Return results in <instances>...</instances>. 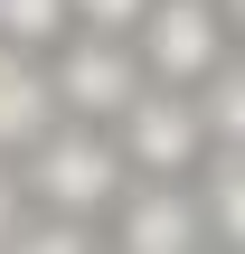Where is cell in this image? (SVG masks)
<instances>
[{"label": "cell", "mask_w": 245, "mask_h": 254, "mask_svg": "<svg viewBox=\"0 0 245 254\" xmlns=\"http://www.w3.org/2000/svg\"><path fill=\"white\" fill-rule=\"evenodd\" d=\"M19 179H28V207L104 226V217H113V198L132 189V151H123V132H113V123L57 113V123L19 151Z\"/></svg>", "instance_id": "6da1fadb"}, {"label": "cell", "mask_w": 245, "mask_h": 254, "mask_svg": "<svg viewBox=\"0 0 245 254\" xmlns=\"http://www.w3.org/2000/svg\"><path fill=\"white\" fill-rule=\"evenodd\" d=\"M104 245H123V254L217 245L208 198H198V170H189V179H170V170H132V189H123V198H113V217H104Z\"/></svg>", "instance_id": "7a4b0ae2"}, {"label": "cell", "mask_w": 245, "mask_h": 254, "mask_svg": "<svg viewBox=\"0 0 245 254\" xmlns=\"http://www.w3.org/2000/svg\"><path fill=\"white\" fill-rule=\"evenodd\" d=\"M47 66H57V104H66V113H85V123H123V113H132V94L151 85L142 47H132V38H113V28H76V38H57V47H47Z\"/></svg>", "instance_id": "3957f363"}, {"label": "cell", "mask_w": 245, "mask_h": 254, "mask_svg": "<svg viewBox=\"0 0 245 254\" xmlns=\"http://www.w3.org/2000/svg\"><path fill=\"white\" fill-rule=\"evenodd\" d=\"M123 132V151H132V170H170V179H189L208 151H217V132H208V104H198V85H142L132 94V113L113 123Z\"/></svg>", "instance_id": "277c9868"}, {"label": "cell", "mask_w": 245, "mask_h": 254, "mask_svg": "<svg viewBox=\"0 0 245 254\" xmlns=\"http://www.w3.org/2000/svg\"><path fill=\"white\" fill-rule=\"evenodd\" d=\"M132 47H142V66L161 85H208L236 57V28H227L217 0H151V19L132 28Z\"/></svg>", "instance_id": "5b68a950"}, {"label": "cell", "mask_w": 245, "mask_h": 254, "mask_svg": "<svg viewBox=\"0 0 245 254\" xmlns=\"http://www.w3.org/2000/svg\"><path fill=\"white\" fill-rule=\"evenodd\" d=\"M57 113H66V104H57V66H47V47L0 38V151L19 160V151H28Z\"/></svg>", "instance_id": "8992f818"}, {"label": "cell", "mask_w": 245, "mask_h": 254, "mask_svg": "<svg viewBox=\"0 0 245 254\" xmlns=\"http://www.w3.org/2000/svg\"><path fill=\"white\" fill-rule=\"evenodd\" d=\"M198 198H208L217 245H245V141H217V151L198 160Z\"/></svg>", "instance_id": "52a82bcc"}, {"label": "cell", "mask_w": 245, "mask_h": 254, "mask_svg": "<svg viewBox=\"0 0 245 254\" xmlns=\"http://www.w3.org/2000/svg\"><path fill=\"white\" fill-rule=\"evenodd\" d=\"M0 38L57 47V38H76V0H0Z\"/></svg>", "instance_id": "ba28073f"}, {"label": "cell", "mask_w": 245, "mask_h": 254, "mask_svg": "<svg viewBox=\"0 0 245 254\" xmlns=\"http://www.w3.org/2000/svg\"><path fill=\"white\" fill-rule=\"evenodd\" d=\"M198 104H208V132H217V141H245V47L198 85Z\"/></svg>", "instance_id": "9c48e42d"}, {"label": "cell", "mask_w": 245, "mask_h": 254, "mask_svg": "<svg viewBox=\"0 0 245 254\" xmlns=\"http://www.w3.org/2000/svg\"><path fill=\"white\" fill-rule=\"evenodd\" d=\"M151 19V0H76V28H113V38H132Z\"/></svg>", "instance_id": "30bf717a"}, {"label": "cell", "mask_w": 245, "mask_h": 254, "mask_svg": "<svg viewBox=\"0 0 245 254\" xmlns=\"http://www.w3.org/2000/svg\"><path fill=\"white\" fill-rule=\"evenodd\" d=\"M19 226H28V179H19V160L0 151V245H19Z\"/></svg>", "instance_id": "8fae6325"}, {"label": "cell", "mask_w": 245, "mask_h": 254, "mask_svg": "<svg viewBox=\"0 0 245 254\" xmlns=\"http://www.w3.org/2000/svg\"><path fill=\"white\" fill-rule=\"evenodd\" d=\"M217 9H227V28H236V47H245V0H217Z\"/></svg>", "instance_id": "7c38bea8"}]
</instances>
